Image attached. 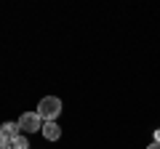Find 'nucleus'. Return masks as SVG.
<instances>
[{
    "label": "nucleus",
    "mask_w": 160,
    "mask_h": 149,
    "mask_svg": "<svg viewBox=\"0 0 160 149\" xmlns=\"http://www.w3.org/2000/svg\"><path fill=\"white\" fill-rule=\"evenodd\" d=\"M59 112H62V101H59L56 96H46V99H40V104H38V115L43 117V123L53 120Z\"/></svg>",
    "instance_id": "obj_1"
},
{
    "label": "nucleus",
    "mask_w": 160,
    "mask_h": 149,
    "mask_svg": "<svg viewBox=\"0 0 160 149\" xmlns=\"http://www.w3.org/2000/svg\"><path fill=\"white\" fill-rule=\"evenodd\" d=\"M43 128V117L38 115V112H24L22 117H19V131L22 133H35Z\"/></svg>",
    "instance_id": "obj_2"
},
{
    "label": "nucleus",
    "mask_w": 160,
    "mask_h": 149,
    "mask_svg": "<svg viewBox=\"0 0 160 149\" xmlns=\"http://www.w3.org/2000/svg\"><path fill=\"white\" fill-rule=\"evenodd\" d=\"M19 133H22V131H19V123H3V128H0V141L11 144Z\"/></svg>",
    "instance_id": "obj_3"
},
{
    "label": "nucleus",
    "mask_w": 160,
    "mask_h": 149,
    "mask_svg": "<svg viewBox=\"0 0 160 149\" xmlns=\"http://www.w3.org/2000/svg\"><path fill=\"white\" fill-rule=\"evenodd\" d=\"M40 133H43V136H46L48 141H56V138L62 136V128H59V125H56L53 120H48V123H43V128H40Z\"/></svg>",
    "instance_id": "obj_4"
},
{
    "label": "nucleus",
    "mask_w": 160,
    "mask_h": 149,
    "mask_svg": "<svg viewBox=\"0 0 160 149\" xmlns=\"http://www.w3.org/2000/svg\"><path fill=\"white\" fill-rule=\"evenodd\" d=\"M11 149H29V144H27V136H24V133H19V136L11 141Z\"/></svg>",
    "instance_id": "obj_5"
},
{
    "label": "nucleus",
    "mask_w": 160,
    "mask_h": 149,
    "mask_svg": "<svg viewBox=\"0 0 160 149\" xmlns=\"http://www.w3.org/2000/svg\"><path fill=\"white\" fill-rule=\"evenodd\" d=\"M155 144H160V128L155 131Z\"/></svg>",
    "instance_id": "obj_6"
},
{
    "label": "nucleus",
    "mask_w": 160,
    "mask_h": 149,
    "mask_svg": "<svg viewBox=\"0 0 160 149\" xmlns=\"http://www.w3.org/2000/svg\"><path fill=\"white\" fill-rule=\"evenodd\" d=\"M0 149H11V144H6V141H0Z\"/></svg>",
    "instance_id": "obj_7"
},
{
    "label": "nucleus",
    "mask_w": 160,
    "mask_h": 149,
    "mask_svg": "<svg viewBox=\"0 0 160 149\" xmlns=\"http://www.w3.org/2000/svg\"><path fill=\"white\" fill-rule=\"evenodd\" d=\"M147 149H160V144H155V141H152V144H149Z\"/></svg>",
    "instance_id": "obj_8"
}]
</instances>
